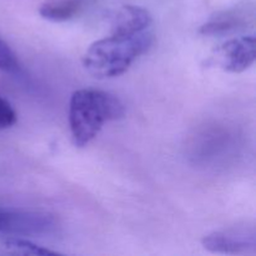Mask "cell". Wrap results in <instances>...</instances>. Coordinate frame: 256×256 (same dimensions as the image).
<instances>
[{
  "label": "cell",
  "instance_id": "1",
  "mask_svg": "<svg viewBox=\"0 0 256 256\" xmlns=\"http://www.w3.org/2000/svg\"><path fill=\"white\" fill-rule=\"evenodd\" d=\"M124 104L119 98L96 89H79L69 102V126L75 146L84 148L96 138L106 122L122 119Z\"/></svg>",
  "mask_w": 256,
  "mask_h": 256
},
{
  "label": "cell",
  "instance_id": "2",
  "mask_svg": "<svg viewBox=\"0 0 256 256\" xmlns=\"http://www.w3.org/2000/svg\"><path fill=\"white\" fill-rule=\"evenodd\" d=\"M152 44L149 30L138 34H110L92 42L82 56L85 70L96 79H110L124 74L132 62Z\"/></svg>",
  "mask_w": 256,
  "mask_h": 256
},
{
  "label": "cell",
  "instance_id": "3",
  "mask_svg": "<svg viewBox=\"0 0 256 256\" xmlns=\"http://www.w3.org/2000/svg\"><path fill=\"white\" fill-rule=\"evenodd\" d=\"M55 228L52 215L39 212L0 208V232L14 235L49 234Z\"/></svg>",
  "mask_w": 256,
  "mask_h": 256
},
{
  "label": "cell",
  "instance_id": "4",
  "mask_svg": "<svg viewBox=\"0 0 256 256\" xmlns=\"http://www.w3.org/2000/svg\"><path fill=\"white\" fill-rule=\"evenodd\" d=\"M202 246L214 254H254L256 234L254 226H238L214 232L202 239Z\"/></svg>",
  "mask_w": 256,
  "mask_h": 256
},
{
  "label": "cell",
  "instance_id": "5",
  "mask_svg": "<svg viewBox=\"0 0 256 256\" xmlns=\"http://www.w3.org/2000/svg\"><path fill=\"white\" fill-rule=\"evenodd\" d=\"M214 59L222 69L229 72H242L249 69L256 59L254 35L232 38L215 50Z\"/></svg>",
  "mask_w": 256,
  "mask_h": 256
},
{
  "label": "cell",
  "instance_id": "6",
  "mask_svg": "<svg viewBox=\"0 0 256 256\" xmlns=\"http://www.w3.org/2000/svg\"><path fill=\"white\" fill-rule=\"evenodd\" d=\"M252 18L254 12L249 6H235L210 18L200 28V32L208 36L230 34L236 30L245 29L246 25L252 22Z\"/></svg>",
  "mask_w": 256,
  "mask_h": 256
},
{
  "label": "cell",
  "instance_id": "7",
  "mask_svg": "<svg viewBox=\"0 0 256 256\" xmlns=\"http://www.w3.org/2000/svg\"><path fill=\"white\" fill-rule=\"evenodd\" d=\"M152 16L146 9L136 5H124L112 16L110 22L112 34H138L149 30Z\"/></svg>",
  "mask_w": 256,
  "mask_h": 256
},
{
  "label": "cell",
  "instance_id": "8",
  "mask_svg": "<svg viewBox=\"0 0 256 256\" xmlns=\"http://www.w3.org/2000/svg\"><path fill=\"white\" fill-rule=\"evenodd\" d=\"M82 4L84 0H49L40 6L39 14L50 22H66L79 14Z\"/></svg>",
  "mask_w": 256,
  "mask_h": 256
},
{
  "label": "cell",
  "instance_id": "9",
  "mask_svg": "<svg viewBox=\"0 0 256 256\" xmlns=\"http://www.w3.org/2000/svg\"><path fill=\"white\" fill-rule=\"evenodd\" d=\"M5 249L10 254H18V255H55L58 254L56 252L42 248L40 245L34 244V242H29L25 239H19V238H12L5 242Z\"/></svg>",
  "mask_w": 256,
  "mask_h": 256
},
{
  "label": "cell",
  "instance_id": "10",
  "mask_svg": "<svg viewBox=\"0 0 256 256\" xmlns=\"http://www.w3.org/2000/svg\"><path fill=\"white\" fill-rule=\"evenodd\" d=\"M19 69L16 55L9 45L0 38V70L8 72H15Z\"/></svg>",
  "mask_w": 256,
  "mask_h": 256
},
{
  "label": "cell",
  "instance_id": "11",
  "mask_svg": "<svg viewBox=\"0 0 256 256\" xmlns=\"http://www.w3.org/2000/svg\"><path fill=\"white\" fill-rule=\"evenodd\" d=\"M16 112L8 100L0 96V130L12 128L16 122Z\"/></svg>",
  "mask_w": 256,
  "mask_h": 256
}]
</instances>
